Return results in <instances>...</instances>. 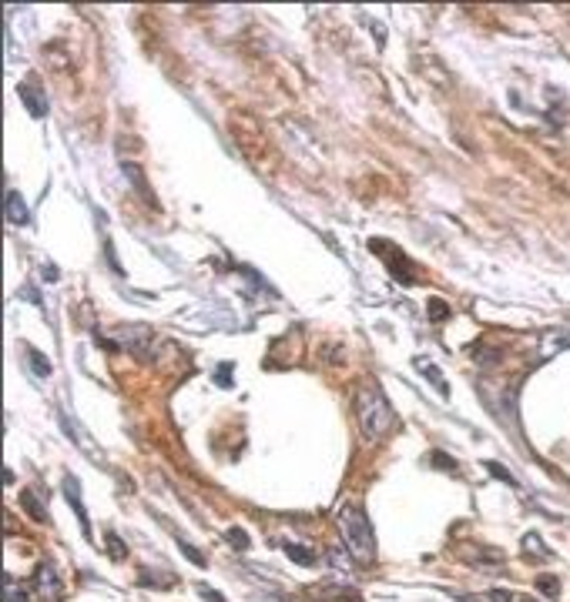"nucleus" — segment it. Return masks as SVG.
<instances>
[{"mask_svg":"<svg viewBox=\"0 0 570 602\" xmlns=\"http://www.w3.org/2000/svg\"><path fill=\"white\" fill-rule=\"evenodd\" d=\"M104 545H108L111 559H124V556H128V545L121 542V536H118L114 528H108V532H104Z\"/></svg>","mask_w":570,"mask_h":602,"instance_id":"9d476101","label":"nucleus"},{"mask_svg":"<svg viewBox=\"0 0 570 602\" xmlns=\"http://www.w3.org/2000/svg\"><path fill=\"white\" fill-rule=\"evenodd\" d=\"M27 358H31V368L37 372V375H50V361H47L34 345H27Z\"/></svg>","mask_w":570,"mask_h":602,"instance_id":"f8f14e48","label":"nucleus"},{"mask_svg":"<svg viewBox=\"0 0 570 602\" xmlns=\"http://www.w3.org/2000/svg\"><path fill=\"white\" fill-rule=\"evenodd\" d=\"M524 545H527V552H537V556H550V552L543 549V539H540V536H534V532H530V536H524Z\"/></svg>","mask_w":570,"mask_h":602,"instance_id":"f3484780","label":"nucleus"},{"mask_svg":"<svg viewBox=\"0 0 570 602\" xmlns=\"http://www.w3.org/2000/svg\"><path fill=\"white\" fill-rule=\"evenodd\" d=\"M355 415H359L362 435L369 438V442H379V438H386L396 428V412L389 405V398L379 391V385L376 388L362 385V388L355 391Z\"/></svg>","mask_w":570,"mask_h":602,"instance_id":"f257e3e1","label":"nucleus"},{"mask_svg":"<svg viewBox=\"0 0 570 602\" xmlns=\"http://www.w3.org/2000/svg\"><path fill=\"white\" fill-rule=\"evenodd\" d=\"M34 589L41 592V599L44 602L61 599V579H57V569H54L50 562H41V566L34 569Z\"/></svg>","mask_w":570,"mask_h":602,"instance_id":"7ed1b4c3","label":"nucleus"},{"mask_svg":"<svg viewBox=\"0 0 570 602\" xmlns=\"http://www.w3.org/2000/svg\"><path fill=\"white\" fill-rule=\"evenodd\" d=\"M419 372H423L426 378H433V382H436V388H440V395H449L447 378L440 375V368H436V365H426V361H419Z\"/></svg>","mask_w":570,"mask_h":602,"instance_id":"ddd939ff","label":"nucleus"},{"mask_svg":"<svg viewBox=\"0 0 570 602\" xmlns=\"http://www.w3.org/2000/svg\"><path fill=\"white\" fill-rule=\"evenodd\" d=\"M118 342H124L128 351L144 355V345L151 342V331L144 328V325H121V328H118Z\"/></svg>","mask_w":570,"mask_h":602,"instance_id":"423d86ee","label":"nucleus"},{"mask_svg":"<svg viewBox=\"0 0 570 602\" xmlns=\"http://www.w3.org/2000/svg\"><path fill=\"white\" fill-rule=\"evenodd\" d=\"M198 592H201V596H205L208 602H225V596H222V592H215V589H208V586H201Z\"/></svg>","mask_w":570,"mask_h":602,"instance_id":"4be33fe9","label":"nucleus"},{"mask_svg":"<svg viewBox=\"0 0 570 602\" xmlns=\"http://www.w3.org/2000/svg\"><path fill=\"white\" fill-rule=\"evenodd\" d=\"M285 556L292 562H299V566H315V552H308L306 545H299V542H285Z\"/></svg>","mask_w":570,"mask_h":602,"instance_id":"1a4fd4ad","label":"nucleus"},{"mask_svg":"<svg viewBox=\"0 0 570 602\" xmlns=\"http://www.w3.org/2000/svg\"><path fill=\"white\" fill-rule=\"evenodd\" d=\"M7 602H27V596L17 589V582H14V575H7Z\"/></svg>","mask_w":570,"mask_h":602,"instance_id":"412c9836","label":"nucleus"},{"mask_svg":"<svg viewBox=\"0 0 570 602\" xmlns=\"http://www.w3.org/2000/svg\"><path fill=\"white\" fill-rule=\"evenodd\" d=\"M426 308H430V318H433V321H447V318H449V308H447V301L433 298L430 304H426Z\"/></svg>","mask_w":570,"mask_h":602,"instance_id":"dca6fc26","label":"nucleus"},{"mask_svg":"<svg viewBox=\"0 0 570 602\" xmlns=\"http://www.w3.org/2000/svg\"><path fill=\"white\" fill-rule=\"evenodd\" d=\"M225 539H229L231 545L238 549V552H248V549H252V539H248V532H242L238 526H231L229 532H225Z\"/></svg>","mask_w":570,"mask_h":602,"instance_id":"9b49d317","label":"nucleus"},{"mask_svg":"<svg viewBox=\"0 0 570 602\" xmlns=\"http://www.w3.org/2000/svg\"><path fill=\"white\" fill-rule=\"evenodd\" d=\"M20 505H24V512L31 515L34 522H41V526L47 522V509L37 502V496H34V492H24V496H20Z\"/></svg>","mask_w":570,"mask_h":602,"instance_id":"6e6552de","label":"nucleus"},{"mask_svg":"<svg viewBox=\"0 0 570 602\" xmlns=\"http://www.w3.org/2000/svg\"><path fill=\"white\" fill-rule=\"evenodd\" d=\"M4 211H7V221H11V225H20V227L31 225V211H27V201L17 195L14 188L7 191V204H4Z\"/></svg>","mask_w":570,"mask_h":602,"instance_id":"0eeeda50","label":"nucleus"},{"mask_svg":"<svg viewBox=\"0 0 570 602\" xmlns=\"http://www.w3.org/2000/svg\"><path fill=\"white\" fill-rule=\"evenodd\" d=\"M483 468H487V472H490L494 479L507 482V485H517V479H513V475H510V472H507V468H503V465H496V462H483Z\"/></svg>","mask_w":570,"mask_h":602,"instance_id":"2eb2a0df","label":"nucleus"},{"mask_svg":"<svg viewBox=\"0 0 570 602\" xmlns=\"http://www.w3.org/2000/svg\"><path fill=\"white\" fill-rule=\"evenodd\" d=\"M430 462H433V465H440L443 472H456V462H453L449 455H443V451H433V455H430Z\"/></svg>","mask_w":570,"mask_h":602,"instance_id":"a211bd4d","label":"nucleus"},{"mask_svg":"<svg viewBox=\"0 0 570 602\" xmlns=\"http://www.w3.org/2000/svg\"><path fill=\"white\" fill-rule=\"evenodd\" d=\"M339 532L346 539V552L355 562H362V566L376 562V532H372V522L362 512V505H346L339 512Z\"/></svg>","mask_w":570,"mask_h":602,"instance_id":"f03ea898","label":"nucleus"},{"mask_svg":"<svg viewBox=\"0 0 570 602\" xmlns=\"http://www.w3.org/2000/svg\"><path fill=\"white\" fill-rule=\"evenodd\" d=\"M20 101H24V107L31 111V118H47V97H44V90L37 88V80H20Z\"/></svg>","mask_w":570,"mask_h":602,"instance_id":"39448f33","label":"nucleus"},{"mask_svg":"<svg viewBox=\"0 0 570 602\" xmlns=\"http://www.w3.org/2000/svg\"><path fill=\"white\" fill-rule=\"evenodd\" d=\"M537 589H540V592H547V596H557L560 582H557L554 575H540V579H537Z\"/></svg>","mask_w":570,"mask_h":602,"instance_id":"6ab92c4d","label":"nucleus"},{"mask_svg":"<svg viewBox=\"0 0 570 602\" xmlns=\"http://www.w3.org/2000/svg\"><path fill=\"white\" fill-rule=\"evenodd\" d=\"M64 498H67V505L74 509V515L81 519V532H84V539H91V522H88V509H84V502H81V485H77L74 475H64Z\"/></svg>","mask_w":570,"mask_h":602,"instance_id":"20e7f679","label":"nucleus"},{"mask_svg":"<svg viewBox=\"0 0 570 602\" xmlns=\"http://www.w3.org/2000/svg\"><path fill=\"white\" fill-rule=\"evenodd\" d=\"M57 278H61V271L54 268V265H44V281H47V285H54Z\"/></svg>","mask_w":570,"mask_h":602,"instance_id":"5701e85b","label":"nucleus"},{"mask_svg":"<svg viewBox=\"0 0 570 602\" xmlns=\"http://www.w3.org/2000/svg\"><path fill=\"white\" fill-rule=\"evenodd\" d=\"M215 382L222 385V388H231V361H222V368H218Z\"/></svg>","mask_w":570,"mask_h":602,"instance_id":"aec40b11","label":"nucleus"},{"mask_svg":"<svg viewBox=\"0 0 570 602\" xmlns=\"http://www.w3.org/2000/svg\"><path fill=\"white\" fill-rule=\"evenodd\" d=\"M178 549H182V556H185V559H191V562H195L198 569H205V566H208V559L201 556V552H198V549H195V545H191V542L178 539Z\"/></svg>","mask_w":570,"mask_h":602,"instance_id":"4468645a","label":"nucleus"}]
</instances>
